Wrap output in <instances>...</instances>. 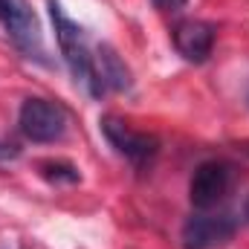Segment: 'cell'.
<instances>
[{
    "label": "cell",
    "mask_w": 249,
    "mask_h": 249,
    "mask_svg": "<svg viewBox=\"0 0 249 249\" xmlns=\"http://www.w3.org/2000/svg\"><path fill=\"white\" fill-rule=\"evenodd\" d=\"M18 127L29 142H38V145L58 142L67 133V110L50 99H26L20 105Z\"/></svg>",
    "instance_id": "cell-4"
},
{
    "label": "cell",
    "mask_w": 249,
    "mask_h": 249,
    "mask_svg": "<svg viewBox=\"0 0 249 249\" xmlns=\"http://www.w3.org/2000/svg\"><path fill=\"white\" fill-rule=\"evenodd\" d=\"M244 214L232 212H197L183 223L180 241L183 249H220L241 229Z\"/></svg>",
    "instance_id": "cell-2"
},
{
    "label": "cell",
    "mask_w": 249,
    "mask_h": 249,
    "mask_svg": "<svg viewBox=\"0 0 249 249\" xmlns=\"http://www.w3.org/2000/svg\"><path fill=\"white\" fill-rule=\"evenodd\" d=\"M6 32L12 38V44L32 61L47 64V50H44V35H41V23L35 18V12L29 9L26 0H6L3 18Z\"/></svg>",
    "instance_id": "cell-5"
},
{
    "label": "cell",
    "mask_w": 249,
    "mask_h": 249,
    "mask_svg": "<svg viewBox=\"0 0 249 249\" xmlns=\"http://www.w3.org/2000/svg\"><path fill=\"white\" fill-rule=\"evenodd\" d=\"M38 171L53 186H72V183L81 180L78 168L72 162H64V160H44V162H38Z\"/></svg>",
    "instance_id": "cell-9"
},
{
    "label": "cell",
    "mask_w": 249,
    "mask_h": 249,
    "mask_svg": "<svg viewBox=\"0 0 249 249\" xmlns=\"http://www.w3.org/2000/svg\"><path fill=\"white\" fill-rule=\"evenodd\" d=\"M20 157V148L12 145V142H0V162H9V160H18Z\"/></svg>",
    "instance_id": "cell-11"
},
{
    "label": "cell",
    "mask_w": 249,
    "mask_h": 249,
    "mask_svg": "<svg viewBox=\"0 0 249 249\" xmlns=\"http://www.w3.org/2000/svg\"><path fill=\"white\" fill-rule=\"evenodd\" d=\"M171 41H174V50L191 64H203L212 50H214V26L206 23V20H180L174 29H171Z\"/></svg>",
    "instance_id": "cell-7"
},
{
    "label": "cell",
    "mask_w": 249,
    "mask_h": 249,
    "mask_svg": "<svg viewBox=\"0 0 249 249\" xmlns=\"http://www.w3.org/2000/svg\"><path fill=\"white\" fill-rule=\"evenodd\" d=\"M3 9H6V0H0V18H3Z\"/></svg>",
    "instance_id": "cell-12"
},
{
    "label": "cell",
    "mask_w": 249,
    "mask_h": 249,
    "mask_svg": "<svg viewBox=\"0 0 249 249\" xmlns=\"http://www.w3.org/2000/svg\"><path fill=\"white\" fill-rule=\"evenodd\" d=\"M154 3V9H160V12H183L188 6V0H151Z\"/></svg>",
    "instance_id": "cell-10"
},
{
    "label": "cell",
    "mask_w": 249,
    "mask_h": 249,
    "mask_svg": "<svg viewBox=\"0 0 249 249\" xmlns=\"http://www.w3.org/2000/svg\"><path fill=\"white\" fill-rule=\"evenodd\" d=\"M102 133L105 139L116 148V154H122L124 160L136 168H145L157 154H160V139L151 133H139L130 124H124L116 116H102Z\"/></svg>",
    "instance_id": "cell-6"
},
{
    "label": "cell",
    "mask_w": 249,
    "mask_h": 249,
    "mask_svg": "<svg viewBox=\"0 0 249 249\" xmlns=\"http://www.w3.org/2000/svg\"><path fill=\"white\" fill-rule=\"evenodd\" d=\"M96 67H99V75H102L105 90H130V87H133L130 70L124 67V61L116 55L113 47L102 44V47L96 50Z\"/></svg>",
    "instance_id": "cell-8"
},
{
    "label": "cell",
    "mask_w": 249,
    "mask_h": 249,
    "mask_svg": "<svg viewBox=\"0 0 249 249\" xmlns=\"http://www.w3.org/2000/svg\"><path fill=\"white\" fill-rule=\"evenodd\" d=\"M235 186V165L226 160H206L194 168L191 183H188V197L197 212H212L217 209Z\"/></svg>",
    "instance_id": "cell-3"
},
{
    "label": "cell",
    "mask_w": 249,
    "mask_h": 249,
    "mask_svg": "<svg viewBox=\"0 0 249 249\" xmlns=\"http://www.w3.org/2000/svg\"><path fill=\"white\" fill-rule=\"evenodd\" d=\"M50 18H53V26H55V41H58V50L64 55V64L70 67L72 78L84 84V90L93 96V99H102L107 90L102 84V75H99V67H96V55L87 44V35L84 29L67 18V12L61 9L58 0H50Z\"/></svg>",
    "instance_id": "cell-1"
},
{
    "label": "cell",
    "mask_w": 249,
    "mask_h": 249,
    "mask_svg": "<svg viewBox=\"0 0 249 249\" xmlns=\"http://www.w3.org/2000/svg\"><path fill=\"white\" fill-rule=\"evenodd\" d=\"M247 105H249V90H247Z\"/></svg>",
    "instance_id": "cell-13"
}]
</instances>
